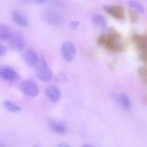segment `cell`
Returning <instances> with one entry per match:
<instances>
[{
  "instance_id": "cell-9",
  "label": "cell",
  "mask_w": 147,
  "mask_h": 147,
  "mask_svg": "<svg viewBox=\"0 0 147 147\" xmlns=\"http://www.w3.org/2000/svg\"><path fill=\"white\" fill-rule=\"evenodd\" d=\"M24 60L26 64L30 68L37 66L38 62V57L37 53L33 50L29 49L24 54Z\"/></svg>"
},
{
  "instance_id": "cell-28",
  "label": "cell",
  "mask_w": 147,
  "mask_h": 147,
  "mask_svg": "<svg viewBox=\"0 0 147 147\" xmlns=\"http://www.w3.org/2000/svg\"><path fill=\"white\" fill-rule=\"evenodd\" d=\"M83 147H91V146H90V145H84Z\"/></svg>"
},
{
  "instance_id": "cell-25",
  "label": "cell",
  "mask_w": 147,
  "mask_h": 147,
  "mask_svg": "<svg viewBox=\"0 0 147 147\" xmlns=\"http://www.w3.org/2000/svg\"><path fill=\"white\" fill-rule=\"evenodd\" d=\"M58 147H69L68 145H67L66 144H64V143H62V144H60Z\"/></svg>"
},
{
  "instance_id": "cell-14",
  "label": "cell",
  "mask_w": 147,
  "mask_h": 147,
  "mask_svg": "<svg viewBox=\"0 0 147 147\" xmlns=\"http://www.w3.org/2000/svg\"><path fill=\"white\" fill-rule=\"evenodd\" d=\"M12 34L10 28L5 24H0V41H8Z\"/></svg>"
},
{
  "instance_id": "cell-2",
  "label": "cell",
  "mask_w": 147,
  "mask_h": 147,
  "mask_svg": "<svg viewBox=\"0 0 147 147\" xmlns=\"http://www.w3.org/2000/svg\"><path fill=\"white\" fill-rule=\"evenodd\" d=\"M35 74L36 77L42 82H47L52 79V71L44 59H42L41 63L36 67Z\"/></svg>"
},
{
  "instance_id": "cell-13",
  "label": "cell",
  "mask_w": 147,
  "mask_h": 147,
  "mask_svg": "<svg viewBox=\"0 0 147 147\" xmlns=\"http://www.w3.org/2000/svg\"><path fill=\"white\" fill-rule=\"evenodd\" d=\"M92 21L93 23L98 28L102 30H105L107 28V22L106 19L100 14H94L92 16Z\"/></svg>"
},
{
  "instance_id": "cell-3",
  "label": "cell",
  "mask_w": 147,
  "mask_h": 147,
  "mask_svg": "<svg viewBox=\"0 0 147 147\" xmlns=\"http://www.w3.org/2000/svg\"><path fill=\"white\" fill-rule=\"evenodd\" d=\"M20 89L26 95L35 97L39 93V89L35 82L30 80L23 81L20 84Z\"/></svg>"
},
{
  "instance_id": "cell-8",
  "label": "cell",
  "mask_w": 147,
  "mask_h": 147,
  "mask_svg": "<svg viewBox=\"0 0 147 147\" xmlns=\"http://www.w3.org/2000/svg\"><path fill=\"white\" fill-rule=\"evenodd\" d=\"M43 17L45 20L49 24L53 25H60L63 22V18L57 13L52 11H45Z\"/></svg>"
},
{
  "instance_id": "cell-6",
  "label": "cell",
  "mask_w": 147,
  "mask_h": 147,
  "mask_svg": "<svg viewBox=\"0 0 147 147\" xmlns=\"http://www.w3.org/2000/svg\"><path fill=\"white\" fill-rule=\"evenodd\" d=\"M8 41L10 47L18 52H21L25 47V42L22 36L18 33L12 32Z\"/></svg>"
},
{
  "instance_id": "cell-19",
  "label": "cell",
  "mask_w": 147,
  "mask_h": 147,
  "mask_svg": "<svg viewBox=\"0 0 147 147\" xmlns=\"http://www.w3.org/2000/svg\"><path fill=\"white\" fill-rule=\"evenodd\" d=\"M129 16L130 20L132 22L136 23L139 20V16L137 14V13L132 10L131 9L129 10Z\"/></svg>"
},
{
  "instance_id": "cell-12",
  "label": "cell",
  "mask_w": 147,
  "mask_h": 147,
  "mask_svg": "<svg viewBox=\"0 0 147 147\" xmlns=\"http://www.w3.org/2000/svg\"><path fill=\"white\" fill-rule=\"evenodd\" d=\"M49 125L51 129L55 133L57 134H64L67 131V127L63 123L56 121H50L49 122Z\"/></svg>"
},
{
  "instance_id": "cell-15",
  "label": "cell",
  "mask_w": 147,
  "mask_h": 147,
  "mask_svg": "<svg viewBox=\"0 0 147 147\" xmlns=\"http://www.w3.org/2000/svg\"><path fill=\"white\" fill-rule=\"evenodd\" d=\"M118 102L119 105L125 110H128L131 107V102L129 98L125 94H121L117 97Z\"/></svg>"
},
{
  "instance_id": "cell-17",
  "label": "cell",
  "mask_w": 147,
  "mask_h": 147,
  "mask_svg": "<svg viewBox=\"0 0 147 147\" xmlns=\"http://www.w3.org/2000/svg\"><path fill=\"white\" fill-rule=\"evenodd\" d=\"M3 105L5 107L8 111L11 112H18L22 110L21 107L10 100H5L3 103Z\"/></svg>"
},
{
  "instance_id": "cell-16",
  "label": "cell",
  "mask_w": 147,
  "mask_h": 147,
  "mask_svg": "<svg viewBox=\"0 0 147 147\" xmlns=\"http://www.w3.org/2000/svg\"><path fill=\"white\" fill-rule=\"evenodd\" d=\"M127 5L132 10L136 11L137 13L142 14L144 13V8L143 6L140 2L136 1L131 0L128 1Z\"/></svg>"
},
{
  "instance_id": "cell-27",
  "label": "cell",
  "mask_w": 147,
  "mask_h": 147,
  "mask_svg": "<svg viewBox=\"0 0 147 147\" xmlns=\"http://www.w3.org/2000/svg\"><path fill=\"white\" fill-rule=\"evenodd\" d=\"M144 37H145V42H146V45H147V32H146V34L144 36Z\"/></svg>"
},
{
  "instance_id": "cell-4",
  "label": "cell",
  "mask_w": 147,
  "mask_h": 147,
  "mask_svg": "<svg viewBox=\"0 0 147 147\" xmlns=\"http://www.w3.org/2000/svg\"><path fill=\"white\" fill-rule=\"evenodd\" d=\"M61 52L63 58L67 61H72L76 54V48L69 41L64 42L61 47Z\"/></svg>"
},
{
  "instance_id": "cell-24",
  "label": "cell",
  "mask_w": 147,
  "mask_h": 147,
  "mask_svg": "<svg viewBox=\"0 0 147 147\" xmlns=\"http://www.w3.org/2000/svg\"><path fill=\"white\" fill-rule=\"evenodd\" d=\"M30 1H32V2H33L37 4H40V5L43 3L45 1V0H30Z\"/></svg>"
},
{
  "instance_id": "cell-7",
  "label": "cell",
  "mask_w": 147,
  "mask_h": 147,
  "mask_svg": "<svg viewBox=\"0 0 147 147\" xmlns=\"http://www.w3.org/2000/svg\"><path fill=\"white\" fill-rule=\"evenodd\" d=\"M18 78V74L10 67H3L0 69V78L7 82H13Z\"/></svg>"
},
{
  "instance_id": "cell-18",
  "label": "cell",
  "mask_w": 147,
  "mask_h": 147,
  "mask_svg": "<svg viewBox=\"0 0 147 147\" xmlns=\"http://www.w3.org/2000/svg\"><path fill=\"white\" fill-rule=\"evenodd\" d=\"M137 73L141 81L147 86V67H140L138 69Z\"/></svg>"
},
{
  "instance_id": "cell-10",
  "label": "cell",
  "mask_w": 147,
  "mask_h": 147,
  "mask_svg": "<svg viewBox=\"0 0 147 147\" xmlns=\"http://www.w3.org/2000/svg\"><path fill=\"white\" fill-rule=\"evenodd\" d=\"M46 94L49 99L56 102L59 100L61 97V93L59 88L55 86H49L46 89Z\"/></svg>"
},
{
  "instance_id": "cell-22",
  "label": "cell",
  "mask_w": 147,
  "mask_h": 147,
  "mask_svg": "<svg viewBox=\"0 0 147 147\" xmlns=\"http://www.w3.org/2000/svg\"><path fill=\"white\" fill-rule=\"evenodd\" d=\"M79 25V21H72L70 22L69 24V27L72 30H75L78 28V27Z\"/></svg>"
},
{
  "instance_id": "cell-23",
  "label": "cell",
  "mask_w": 147,
  "mask_h": 147,
  "mask_svg": "<svg viewBox=\"0 0 147 147\" xmlns=\"http://www.w3.org/2000/svg\"><path fill=\"white\" fill-rule=\"evenodd\" d=\"M6 52H7L6 48L3 44H0V56L5 55Z\"/></svg>"
},
{
  "instance_id": "cell-20",
  "label": "cell",
  "mask_w": 147,
  "mask_h": 147,
  "mask_svg": "<svg viewBox=\"0 0 147 147\" xmlns=\"http://www.w3.org/2000/svg\"><path fill=\"white\" fill-rule=\"evenodd\" d=\"M116 63H117V60L115 59H114L112 60V61L109 64V68L111 71H113L115 70Z\"/></svg>"
},
{
  "instance_id": "cell-11",
  "label": "cell",
  "mask_w": 147,
  "mask_h": 147,
  "mask_svg": "<svg viewBox=\"0 0 147 147\" xmlns=\"http://www.w3.org/2000/svg\"><path fill=\"white\" fill-rule=\"evenodd\" d=\"M11 18L14 22L17 25L25 26L28 24V20L26 16L21 11L18 10H14L11 13Z\"/></svg>"
},
{
  "instance_id": "cell-29",
  "label": "cell",
  "mask_w": 147,
  "mask_h": 147,
  "mask_svg": "<svg viewBox=\"0 0 147 147\" xmlns=\"http://www.w3.org/2000/svg\"><path fill=\"white\" fill-rule=\"evenodd\" d=\"M0 147H5L3 145H2V144H0Z\"/></svg>"
},
{
  "instance_id": "cell-21",
  "label": "cell",
  "mask_w": 147,
  "mask_h": 147,
  "mask_svg": "<svg viewBox=\"0 0 147 147\" xmlns=\"http://www.w3.org/2000/svg\"><path fill=\"white\" fill-rule=\"evenodd\" d=\"M140 58L141 60L145 63L147 67V52H141L140 53Z\"/></svg>"
},
{
  "instance_id": "cell-5",
  "label": "cell",
  "mask_w": 147,
  "mask_h": 147,
  "mask_svg": "<svg viewBox=\"0 0 147 147\" xmlns=\"http://www.w3.org/2000/svg\"><path fill=\"white\" fill-rule=\"evenodd\" d=\"M103 9L110 16L119 20L125 19V9L121 5L106 6L103 7Z\"/></svg>"
},
{
  "instance_id": "cell-26",
  "label": "cell",
  "mask_w": 147,
  "mask_h": 147,
  "mask_svg": "<svg viewBox=\"0 0 147 147\" xmlns=\"http://www.w3.org/2000/svg\"><path fill=\"white\" fill-rule=\"evenodd\" d=\"M32 147H41V145L40 143H37V144H34L33 146Z\"/></svg>"
},
{
  "instance_id": "cell-1",
  "label": "cell",
  "mask_w": 147,
  "mask_h": 147,
  "mask_svg": "<svg viewBox=\"0 0 147 147\" xmlns=\"http://www.w3.org/2000/svg\"><path fill=\"white\" fill-rule=\"evenodd\" d=\"M120 39L121 35L111 28L109 29L108 33L101 34L98 36L97 43L110 52H119L125 49V44L121 41Z\"/></svg>"
}]
</instances>
